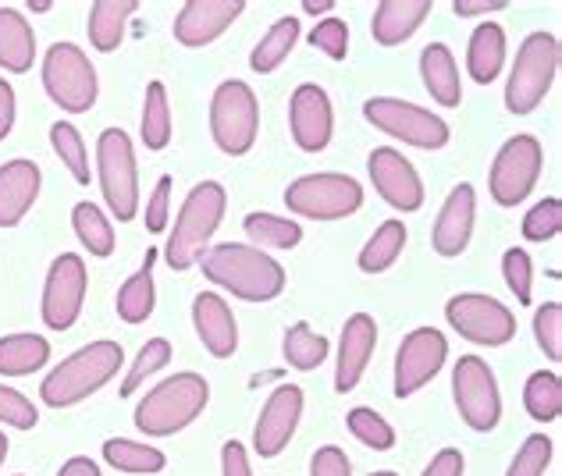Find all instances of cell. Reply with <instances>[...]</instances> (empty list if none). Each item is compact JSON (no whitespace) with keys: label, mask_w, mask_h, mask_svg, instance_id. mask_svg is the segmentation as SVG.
<instances>
[{"label":"cell","mask_w":562,"mask_h":476,"mask_svg":"<svg viewBox=\"0 0 562 476\" xmlns=\"http://www.w3.org/2000/svg\"><path fill=\"white\" fill-rule=\"evenodd\" d=\"M335 4H331V0H303V11L306 14H328Z\"/></svg>","instance_id":"cell-55"},{"label":"cell","mask_w":562,"mask_h":476,"mask_svg":"<svg viewBox=\"0 0 562 476\" xmlns=\"http://www.w3.org/2000/svg\"><path fill=\"white\" fill-rule=\"evenodd\" d=\"M303 416V388L295 384H281L271 392V398L263 401L260 420L254 427V449L260 458H274L285 444L292 441L295 427H300Z\"/></svg>","instance_id":"cell-17"},{"label":"cell","mask_w":562,"mask_h":476,"mask_svg":"<svg viewBox=\"0 0 562 476\" xmlns=\"http://www.w3.org/2000/svg\"><path fill=\"white\" fill-rule=\"evenodd\" d=\"M530 274H535V263H530L527 249H509L502 257V277H506V285L520 306H530V281H535Z\"/></svg>","instance_id":"cell-45"},{"label":"cell","mask_w":562,"mask_h":476,"mask_svg":"<svg viewBox=\"0 0 562 476\" xmlns=\"http://www.w3.org/2000/svg\"><path fill=\"white\" fill-rule=\"evenodd\" d=\"M562 231V203L555 196L541 200L535 211L524 217V238L527 242H549Z\"/></svg>","instance_id":"cell-44"},{"label":"cell","mask_w":562,"mask_h":476,"mask_svg":"<svg viewBox=\"0 0 562 476\" xmlns=\"http://www.w3.org/2000/svg\"><path fill=\"white\" fill-rule=\"evenodd\" d=\"M346 423H349V430H352V438H357L360 444H367V449H374V452H389V449H395V430H392V423L384 420L381 412L360 406V409H352V412L346 416Z\"/></svg>","instance_id":"cell-40"},{"label":"cell","mask_w":562,"mask_h":476,"mask_svg":"<svg viewBox=\"0 0 562 476\" xmlns=\"http://www.w3.org/2000/svg\"><path fill=\"white\" fill-rule=\"evenodd\" d=\"M559 71V39L552 33H530L524 47L516 50V61L506 82V107L513 114H530L549 97Z\"/></svg>","instance_id":"cell-5"},{"label":"cell","mask_w":562,"mask_h":476,"mask_svg":"<svg viewBox=\"0 0 562 476\" xmlns=\"http://www.w3.org/2000/svg\"><path fill=\"white\" fill-rule=\"evenodd\" d=\"M285 206L310 220H342L363 206V189L349 174H306L285 189Z\"/></svg>","instance_id":"cell-9"},{"label":"cell","mask_w":562,"mask_h":476,"mask_svg":"<svg viewBox=\"0 0 562 476\" xmlns=\"http://www.w3.org/2000/svg\"><path fill=\"white\" fill-rule=\"evenodd\" d=\"M36 61V33L14 8H0V68L25 76Z\"/></svg>","instance_id":"cell-25"},{"label":"cell","mask_w":562,"mask_h":476,"mask_svg":"<svg viewBox=\"0 0 562 476\" xmlns=\"http://www.w3.org/2000/svg\"><path fill=\"white\" fill-rule=\"evenodd\" d=\"M310 47L324 50L331 61H346L349 54V25L342 19H324L317 22V29L310 33Z\"/></svg>","instance_id":"cell-47"},{"label":"cell","mask_w":562,"mask_h":476,"mask_svg":"<svg viewBox=\"0 0 562 476\" xmlns=\"http://www.w3.org/2000/svg\"><path fill=\"white\" fill-rule=\"evenodd\" d=\"M192 324H196V335L203 341V349L214 355V360H228V355L239 349V324H235L232 306L214 292H200L196 303H192Z\"/></svg>","instance_id":"cell-22"},{"label":"cell","mask_w":562,"mask_h":476,"mask_svg":"<svg viewBox=\"0 0 562 476\" xmlns=\"http://www.w3.org/2000/svg\"><path fill=\"white\" fill-rule=\"evenodd\" d=\"M463 452L460 449H441L435 458H431V466L424 469V476H463Z\"/></svg>","instance_id":"cell-51"},{"label":"cell","mask_w":562,"mask_h":476,"mask_svg":"<svg viewBox=\"0 0 562 476\" xmlns=\"http://www.w3.org/2000/svg\"><path fill=\"white\" fill-rule=\"evenodd\" d=\"M300 43V22L292 19H278L271 29H268V36H263L257 43V50L249 54V68L260 71V76H271L274 68H281V61L292 54V47Z\"/></svg>","instance_id":"cell-31"},{"label":"cell","mask_w":562,"mask_h":476,"mask_svg":"<svg viewBox=\"0 0 562 476\" xmlns=\"http://www.w3.org/2000/svg\"><path fill=\"white\" fill-rule=\"evenodd\" d=\"M246 11L243 0H189L175 19V39L182 47H206Z\"/></svg>","instance_id":"cell-19"},{"label":"cell","mask_w":562,"mask_h":476,"mask_svg":"<svg viewBox=\"0 0 562 476\" xmlns=\"http://www.w3.org/2000/svg\"><path fill=\"white\" fill-rule=\"evenodd\" d=\"M449 341L438 327H417L403 338V345L395 352V395L409 398L417 395L427 381L438 377V370L446 366Z\"/></svg>","instance_id":"cell-15"},{"label":"cell","mask_w":562,"mask_h":476,"mask_svg":"<svg viewBox=\"0 0 562 476\" xmlns=\"http://www.w3.org/2000/svg\"><path fill=\"white\" fill-rule=\"evenodd\" d=\"M139 136H143L146 150H165V146L171 143V107H168L165 82H150V86H146Z\"/></svg>","instance_id":"cell-33"},{"label":"cell","mask_w":562,"mask_h":476,"mask_svg":"<svg viewBox=\"0 0 562 476\" xmlns=\"http://www.w3.org/2000/svg\"><path fill=\"white\" fill-rule=\"evenodd\" d=\"M103 458L122 473H160L168 466V458L160 449H150V444H139V441H125V438H111L103 444Z\"/></svg>","instance_id":"cell-35"},{"label":"cell","mask_w":562,"mask_h":476,"mask_svg":"<svg viewBox=\"0 0 562 476\" xmlns=\"http://www.w3.org/2000/svg\"><path fill=\"white\" fill-rule=\"evenodd\" d=\"M403 249H406V225L403 220H384L360 252V271L384 274L389 267H395L398 257H403Z\"/></svg>","instance_id":"cell-32"},{"label":"cell","mask_w":562,"mask_h":476,"mask_svg":"<svg viewBox=\"0 0 562 476\" xmlns=\"http://www.w3.org/2000/svg\"><path fill=\"white\" fill-rule=\"evenodd\" d=\"M86 288H90V277H86V263L79 252H61L50 263L47 285H43V324L50 331H68L76 327L82 317V303H86Z\"/></svg>","instance_id":"cell-14"},{"label":"cell","mask_w":562,"mask_h":476,"mask_svg":"<svg viewBox=\"0 0 562 476\" xmlns=\"http://www.w3.org/2000/svg\"><path fill=\"white\" fill-rule=\"evenodd\" d=\"M168 211H171V178L165 174L157 182L150 203H146V228H150L154 235L165 231L168 228Z\"/></svg>","instance_id":"cell-49"},{"label":"cell","mask_w":562,"mask_h":476,"mask_svg":"<svg viewBox=\"0 0 562 476\" xmlns=\"http://www.w3.org/2000/svg\"><path fill=\"white\" fill-rule=\"evenodd\" d=\"M50 143H54V154L61 157V163L71 171V178H76L79 185H90V154H86L79 128L68 122H57L50 125Z\"/></svg>","instance_id":"cell-39"},{"label":"cell","mask_w":562,"mask_h":476,"mask_svg":"<svg viewBox=\"0 0 562 476\" xmlns=\"http://www.w3.org/2000/svg\"><path fill=\"white\" fill-rule=\"evenodd\" d=\"M446 317L452 324V331H460L467 341L473 345H487V349H498L506 341L516 338V317L509 306H502L492 295H481V292H463V295H452L449 306H446Z\"/></svg>","instance_id":"cell-12"},{"label":"cell","mask_w":562,"mask_h":476,"mask_svg":"<svg viewBox=\"0 0 562 476\" xmlns=\"http://www.w3.org/2000/svg\"><path fill=\"white\" fill-rule=\"evenodd\" d=\"M71 225H76L79 242L90 249L93 257L103 260V257H111V252H114V225L97 203H79L76 211H71Z\"/></svg>","instance_id":"cell-36"},{"label":"cell","mask_w":562,"mask_h":476,"mask_svg":"<svg viewBox=\"0 0 562 476\" xmlns=\"http://www.w3.org/2000/svg\"><path fill=\"white\" fill-rule=\"evenodd\" d=\"M33 11H36V14H43V11H50V4H47V0H36Z\"/></svg>","instance_id":"cell-57"},{"label":"cell","mask_w":562,"mask_h":476,"mask_svg":"<svg viewBox=\"0 0 562 476\" xmlns=\"http://www.w3.org/2000/svg\"><path fill=\"white\" fill-rule=\"evenodd\" d=\"M136 0H97L90 8V43L97 50L111 54L122 47L125 39V25L136 14Z\"/></svg>","instance_id":"cell-29"},{"label":"cell","mask_w":562,"mask_h":476,"mask_svg":"<svg viewBox=\"0 0 562 476\" xmlns=\"http://www.w3.org/2000/svg\"><path fill=\"white\" fill-rule=\"evenodd\" d=\"M367 171H371V182L381 192V200L395 206V211L413 214L424 206V182L417 168L398 150H392V146H378V150L367 157Z\"/></svg>","instance_id":"cell-16"},{"label":"cell","mask_w":562,"mask_h":476,"mask_svg":"<svg viewBox=\"0 0 562 476\" xmlns=\"http://www.w3.org/2000/svg\"><path fill=\"white\" fill-rule=\"evenodd\" d=\"M502 65H506V33L495 22H481L473 29L470 47H467V71L473 82L492 86L498 79Z\"/></svg>","instance_id":"cell-27"},{"label":"cell","mask_w":562,"mask_h":476,"mask_svg":"<svg viewBox=\"0 0 562 476\" xmlns=\"http://www.w3.org/2000/svg\"><path fill=\"white\" fill-rule=\"evenodd\" d=\"M211 132H214V143L228 157H243L254 150L257 132H260V107H257V93L246 82L228 79L214 89Z\"/></svg>","instance_id":"cell-8"},{"label":"cell","mask_w":562,"mask_h":476,"mask_svg":"<svg viewBox=\"0 0 562 476\" xmlns=\"http://www.w3.org/2000/svg\"><path fill=\"white\" fill-rule=\"evenodd\" d=\"M420 76H424L427 93H431L441 107H460V100H463L460 68H456V57L446 43H431V47H424Z\"/></svg>","instance_id":"cell-26"},{"label":"cell","mask_w":562,"mask_h":476,"mask_svg":"<svg viewBox=\"0 0 562 476\" xmlns=\"http://www.w3.org/2000/svg\"><path fill=\"white\" fill-rule=\"evenodd\" d=\"M289 125H292V139L300 150L321 154L324 146L331 143V128H335L328 93L314 82H303L289 100Z\"/></svg>","instance_id":"cell-18"},{"label":"cell","mask_w":562,"mask_h":476,"mask_svg":"<svg viewBox=\"0 0 562 476\" xmlns=\"http://www.w3.org/2000/svg\"><path fill=\"white\" fill-rule=\"evenodd\" d=\"M378 349V324L371 314H352L342 327L338 341V366H335V392L349 395L367 374V363Z\"/></svg>","instance_id":"cell-20"},{"label":"cell","mask_w":562,"mask_h":476,"mask_svg":"<svg viewBox=\"0 0 562 476\" xmlns=\"http://www.w3.org/2000/svg\"><path fill=\"white\" fill-rule=\"evenodd\" d=\"M40 182H43V174L33 160L19 157L0 168V228L22 225L40 196Z\"/></svg>","instance_id":"cell-23"},{"label":"cell","mask_w":562,"mask_h":476,"mask_svg":"<svg viewBox=\"0 0 562 476\" xmlns=\"http://www.w3.org/2000/svg\"><path fill=\"white\" fill-rule=\"evenodd\" d=\"M154 260H157V249H146V260L136 274H132L122 292H117V317L125 324H143L146 317L154 314V303H157V292H154Z\"/></svg>","instance_id":"cell-28"},{"label":"cell","mask_w":562,"mask_h":476,"mask_svg":"<svg viewBox=\"0 0 562 476\" xmlns=\"http://www.w3.org/2000/svg\"><path fill=\"white\" fill-rule=\"evenodd\" d=\"M43 89L68 114H86L97 103V68L76 43H54L43 57Z\"/></svg>","instance_id":"cell-6"},{"label":"cell","mask_w":562,"mask_h":476,"mask_svg":"<svg viewBox=\"0 0 562 476\" xmlns=\"http://www.w3.org/2000/svg\"><path fill=\"white\" fill-rule=\"evenodd\" d=\"M310 476H352L349 455L342 449H335V444H324L310 458Z\"/></svg>","instance_id":"cell-48"},{"label":"cell","mask_w":562,"mask_h":476,"mask_svg":"<svg viewBox=\"0 0 562 476\" xmlns=\"http://www.w3.org/2000/svg\"><path fill=\"white\" fill-rule=\"evenodd\" d=\"M50 360V341L40 335H8L0 338V374L29 377Z\"/></svg>","instance_id":"cell-30"},{"label":"cell","mask_w":562,"mask_h":476,"mask_svg":"<svg viewBox=\"0 0 562 476\" xmlns=\"http://www.w3.org/2000/svg\"><path fill=\"white\" fill-rule=\"evenodd\" d=\"M281 352H285V363L295 370H317L324 360H328V338L317 335L306 320H300L285 331Z\"/></svg>","instance_id":"cell-34"},{"label":"cell","mask_w":562,"mask_h":476,"mask_svg":"<svg viewBox=\"0 0 562 476\" xmlns=\"http://www.w3.org/2000/svg\"><path fill=\"white\" fill-rule=\"evenodd\" d=\"M473 217H477V196H473V185H456L449 192L446 206L435 220V252L438 257H463L467 246H470V235H473Z\"/></svg>","instance_id":"cell-21"},{"label":"cell","mask_w":562,"mask_h":476,"mask_svg":"<svg viewBox=\"0 0 562 476\" xmlns=\"http://www.w3.org/2000/svg\"><path fill=\"white\" fill-rule=\"evenodd\" d=\"M243 225H246L249 242L257 249H295L303 238V228L295 225V220L274 217V214H249Z\"/></svg>","instance_id":"cell-37"},{"label":"cell","mask_w":562,"mask_h":476,"mask_svg":"<svg viewBox=\"0 0 562 476\" xmlns=\"http://www.w3.org/2000/svg\"><path fill=\"white\" fill-rule=\"evenodd\" d=\"M502 8H509L506 0H456L452 11L460 14V19H481V14H495Z\"/></svg>","instance_id":"cell-53"},{"label":"cell","mask_w":562,"mask_h":476,"mask_svg":"<svg viewBox=\"0 0 562 476\" xmlns=\"http://www.w3.org/2000/svg\"><path fill=\"white\" fill-rule=\"evenodd\" d=\"M57 476H100V466L93 463V458L76 455V458H68V463L61 466V473H57Z\"/></svg>","instance_id":"cell-54"},{"label":"cell","mask_w":562,"mask_h":476,"mask_svg":"<svg viewBox=\"0 0 562 476\" xmlns=\"http://www.w3.org/2000/svg\"><path fill=\"white\" fill-rule=\"evenodd\" d=\"M97 178L114 220H136L139 214V171L132 139L122 128H108L97 143Z\"/></svg>","instance_id":"cell-7"},{"label":"cell","mask_w":562,"mask_h":476,"mask_svg":"<svg viewBox=\"0 0 562 476\" xmlns=\"http://www.w3.org/2000/svg\"><path fill=\"white\" fill-rule=\"evenodd\" d=\"M374 476H395V473H389V469H381V473H374Z\"/></svg>","instance_id":"cell-58"},{"label":"cell","mask_w":562,"mask_h":476,"mask_svg":"<svg viewBox=\"0 0 562 476\" xmlns=\"http://www.w3.org/2000/svg\"><path fill=\"white\" fill-rule=\"evenodd\" d=\"M125 363V352L117 341H93V345L79 349L76 355H68L65 363H57L40 384V398L50 409H68L76 401L90 398L100 392L117 370Z\"/></svg>","instance_id":"cell-2"},{"label":"cell","mask_w":562,"mask_h":476,"mask_svg":"<svg viewBox=\"0 0 562 476\" xmlns=\"http://www.w3.org/2000/svg\"><path fill=\"white\" fill-rule=\"evenodd\" d=\"M544 150L535 136H513L492 163V200L498 206H516L535 192L541 178Z\"/></svg>","instance_id":"cell-13"},{"label":"cell","mask_w":562,"mask_h":476,"mask_svg":"<svg viewBox=\"0 0 562 476\" xmlns=\"http://www.w3.org/2000/svg\"><path fill=\"white\" fill-rule=\"evenodd\" d=\"M552 449L555 444L544 434H530L524 441V449L516 452V458L509 463L506 476H544V469L552 463Z\"/></svg>","instance_id":"cell-42"},{"label":"cell","mask_w":562,"mask_h":476,"mask_svg":"<svg viewBox=\"0 0 562 476\" xmlns=\"http://www.w3.org/2000/svg\"><path fill=\"white\" fill-rule=\"evenodd\" d=\"M535 338L552 363L562 360V303H544L535 314Z\"/></svg>","instance_id":"cell-43"},{"label":"cell","mask_w":562,"mask_h":476,"mask_svg":"<svg viewBox=\"0 0 562 476\" xmlns=\"http://www.w3.org/2000/svg\"><path fill=\"white\" fill-rule=\"evenodd\" d=\"M8 449H11V444H8V438H4V434H0V469H4V458H8Z\"/></svg>","instance_id":"cell-56"},{"label":"cell","mask_w":562,"mask_h":476,"mask_svg":"<svg viewBox=\"0 0 562 476\" xmlns=\"http://www.w3.org/2000/svg\"><path fill=\"white\" fill-rule=\"evenodd\" d=\"M431 14V0H384L374 11L371 33L381 47H398L406 43Z\"/></svg>","instance_id":"cell-24"},{"label":"cell","mask_w":562,"mask_h":476,"mask_svg":"<svg viewBox=\"0 0 562 476\" xmlns=\"http://www.w3.org/2000/svg\"><path fill=\"white\" fill-rule=\"evenodd\" d=\"M168 363H171V345H168V341H165V338L146 341V345L139 349V355H136V363H132V370H128V377H125V384H122V392H117V395L128 398L146 377H154L157 370H165Z\"/></svg>","instance_id":"cell-41"},{"label":"cell","mask_w":562,"mask_h":476,"mask_svg":"<svg viewBox=\"0 0 562 476\" xmlns=\"http://www.w3.org/2000/svg\"><path fill=\"white\" fill-rule=\"evenodd\" d=\"M14 111H19V103H14V89L8 79H0V139L11 136L14 128Z\"/></svg>","instance_id":"cell-52"},{"label":"cell","mask_w":562,"mask_h":476,"mask_svg":"<svg viewBox=\"0 0 562 476\" xmlns=\"http://www.w3.org/2000/svg\"><path fill=\"white\" fill-rule=\"evenodd\" d=\"M203 277L243 303H271L285 292V267L257 246L221 242L203 252Z\"/></svg>","instance_id":"cell-1"},{"label":"cell","mask_w":562,"mask_h":476,"mask_svg":"<svg viewBox=\"0 0 562 476\" xmlns=\"http://www.w3.org/2000/svg\"><path fill=\"white\" fill-rule=\"evenodd\" d=\"M221 473L225 476H254V469H249V455L239 441H228L225 449H221Z\"/></svg>","instance_id":"cell-50"},{"label":"cell","mask_w":562,"mask_h":476,"mask_svg":"<svg viewBox=\"0 0 562 476\" xmlns=\"http://www.w3.org/2000/svg\"><path fill=\"white\" fill-rule=\"evenodd\" d=\"M363 117L384 136L403 139L417 150H441L449 143V125L438 114L417 107V103L395 100V97H374L363 103Z\"/></svg>","instance_id":"cell-10"},{"label":"cell","mask_w":562,"mask_h":476,"mask_svg":"<svg viewBox=\"0 0 562 476\" xmlns=\"http://www.w3.org/2000/svg\"><path fill=\"white\" fill-rule=\"evenodd\" d=\"M228 206V192L217 182H200L189 192L179 220H175V231L165 246V260L171 271H189L203 260V252L211 249V238L221 228V217H225Z\"/></svg>","instance_id":"cell-3"},{"label":"cell","mask_w":562,"mask_h":476,"mask_svg":"<svg viewBox=\"0 0 562 476\" xmlns=\"http://www.w3.org/2000/svg\"><path fill=\"white\" fill-rule=\"evenodd\" d=\"M524 406L541 423L559 420V412H562V381L552 374V370H538V374H530L527 388H524Z\"/></svg>","instance_id":"cell-38"},{"label":"cell","mask_w":562,"mask_h":476,"mask_svg":"<svg viewBox=\"0 0 562 476\" xmlns=\"http://www.w3.org/2000/svg\"><path fill=\"white\" fill-rule=\"evenodd\" d=\"M452 395H456V409L467 420L470 430H495L502 420V395H498V381L492 374V366L477 355H460V363L452 370Z\"/></svg>","instance_id":"cell-11"},{"label":"cell","mask_w":562,"mask_h":476,"mask_svg":"<svg viewBox=\"0 0 562 476\" xmlns=\"http://www.w3.org/2000/svg\"><path fill=\"white\" fill-rule=\"evenodd\" d=\"M0 423H8L14 430H33L40 423V412H36V406L22 392H14V388H8V384H0Z\"/></svg>","instance_id":"cell-46"},{"label":"cell","mask_w":562,"mask_h":476,"mask_svg":"<svg viewBox=\"0 0 562 476\" xmlns=\"http://www.w3.org/2000/svg\"><path fill=\"white\" fill-rule=\"evenodd\" d=\"M211 401V384L200 374H175L139 401L136 427L146 438H171L186 430Z\"/></svg>","instance_id":"cell-4"}]
</instances>
